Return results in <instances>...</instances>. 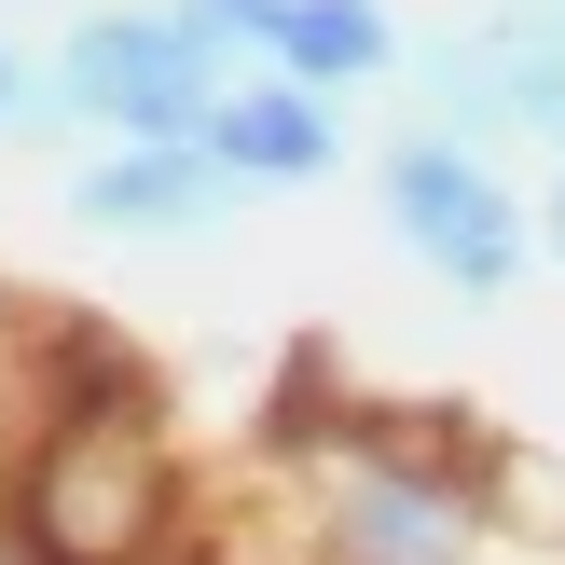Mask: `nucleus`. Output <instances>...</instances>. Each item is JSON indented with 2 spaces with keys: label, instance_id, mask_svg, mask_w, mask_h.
I'll list each match as a JSON object with an SVG mask.
<instances>
[{
  "label": "nucleus",
  "instance_id": "obj_1",
  "mask_svg": "<svg viewBox=\"0 0 565 565\" xmlns=\"http://www.w3.org/2000/svg\"><path fill=\"white\" fill-rule=\"evenodd\" d=\"M0 483H14L28 539L55 565H193V469H180V441H166L152 386L110 373L97 345H70L42 428L14 441Z\"/></svg>",
  "mask_w": 565,
  "mask_h": 565
},
{
  "label": "nucleus",
  "instance_id": "obj_2",
  "mask_svg": "<svg viewBox=\"0 0 565 565\" xmlns=\"http://www.w3.org/2000/svg\"><path fill=\"white\" fill-rule=\"evenodd\" d=\"M373 221H386V248H401L441 303H511L524 276H539V193L497 152L441 138V125H401L373 152Z\"/></svg>",
  "mask_w": 565,
  "mask_h": 565
},
{
  "label": "nucleus",
  "instance_id": "obj_3",
  "mask_svg": "<svg viewBox=\"0 0 565 565\" xmlns=\"http://www.w3.org/2000/svg\"><path fill=\"white\" fill-rule=\"evenodd\" d=\"M55 110H70V138L97 152V138H152V152H193V138L221 125V97H235V55H207L180 28V0H97V14L55 28Z\"/></svg>",
  "mask_w": 565,
  "mask_h": 565
},
{
  "label": "nucleus",
  "instance_id": "obj_4",
  "mask_svg": "<svg viewBox=\"0 0 565 565\" xmlns=\"http://www.w3.org/2000/svg\"><path fill=\"white\" fill-rule=\"evenodd\" d=\"M303 524H318V565H483L469 469L414 456V441H331Z\"/></svg>",
  "mask_w": 565,
  "mask_h": 565
},
{
  "label": "nucleus",
  "instance_id": "obj_5",
  "mask_svg": "<svg viewBox=\"0 0 565 565\" xmlns=\"http://www.w3.org/2000/svg\"><path fill=\"white\" fill-rule=\"evenodd\" d=\"M428 125L469 152H552L565 166V0H497V14L428 42Z\"/></svg>",
  "mask_w": 565,
  "mask_h": 565
},
{
  "label": "nucleus",
  "instance_id": "obj_6",
  "mask_svg": "<svg viewBox=\"0 0 565 565\" xmlns=\"http://www.w3.org/2000/svg\"><path fill=\"white\" fill-rule=\"evenodd\" d=\"M180 28L207 55H235V70H276L303 83V97H373V83H401V14L386 0H180Z\"/></svg>",
  "mask_w": 565,
  "mask_h": 565
},
{
  "label": "nucleus",
  "instance_id": "obj_7",
  "mask_svg": "<svg viewBox=\"0 0 565 565\" xmlns=\"http://www.w3.org/2000/svg\"><path fill=\"white\" fill-rule=\"evenodd\" d=\"M55 207H70L97 248H193V235H221L248 193L207 166V138H193V152H152V138H97V152H70Z\"/></svg>",
  "mask_w": 565,
  "mask_h": 565
},
{
  "label": "nucleus",
  "instance_id": "obj_8",
  "mask_svg": "<svg viewBox=\"0 0 565 565\" xmlns=\"http://www.w3.org/2000/svg\"><path fill=\"white\" fill-rule=\"evenodd\" d=\"M207 166L235 193H303V180L345 166V110L303 97V83H276V70H235V97H221V125H207Z\"/></svg>",
  "mask_w": 565,
  "mask_h": 565
},
{
  "label": "nucleus",
  "instance_id": "obj_9",
  "mask_svg": "<svg viewBox=\"0 0 565 565\" xmlns=\"http://www.w3.org/2000/svg\"><path fill=\"white\" fill-rule=\"evenodd\" d=\"M0 138H70V110H55V70H28L14 42H0Z\"/></svg>",
  "mask_w": 565,
  "mask_h": 565
},
{
  "label": "nucleus",
  "instance_id": "obj_10",
  "mask_svg": "<svg viewBox=\"0 0 565 565\" xmlns=\"http://www.w3.org/2000/svg\"><path fill=\"white\" fill-rule=\"evenodd\" d=\"M539 263L565 276V166H552V180H539Z\"/></svg>",
  "mask_w": 565,
  "mask_h": 565
}]
</instances>
